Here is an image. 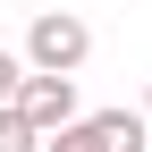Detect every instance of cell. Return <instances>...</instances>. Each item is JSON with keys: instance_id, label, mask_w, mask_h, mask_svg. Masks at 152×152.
Masks as SVG:
<instances>
[{"instance_id": "1", "label": "cell", "mask_w": 152, "mask_h": 152, "mask_svg": "<svg viewBox=\"0 0 152 152\" xmlns=\"http://www.w3.org/2000/svg\"><path fill=\"white\" fill-rule=\"evenodd\" d=\"M85 59H93V26H85L76 9H42V17L26 26V68H34V76H76Z\"/></svg>"}, {"instance_id": "7", "label": "cell", "mask_w": 152, "mask_h": 152, "mask_svg": "<svg viewBox=\"0 0 152 152\" xmlns=\"http://www.w3.org/2000/svg\"><path fill=\"white\" fill-rule=\"evenodd\" d=\"M144 118H152V93H144Z\"/></svg>"}, {"instance_id": "6", "label": "cell", "mask_w": 152, "mask_h": 152, "mask_svg": "<svg viewBox=\"0 0 152 152\" xmlns=\"http://www.w3.org/2000/svg\"><path fill=\"white\" fill-rule=\"evenodd\" d=\"M42 152H110V144H102V127H93V118H76L68 135H51Z\"/></svg>"}, {"instance_id": "2", "label": "cell", "mask_w": 152, "mask_h": 152, "mask_svg": "<svg viewBox=\"0 0 152 152\" xmlns=\"http://www.w3.org/2000/svg\"><path fill=\"white\" fill-rule=\"evenodd\" d=\"M17 110H26V127L34 135H68L76 127V76H26V93H17Z\"/></svg>"}, {"instance_id": "3", "label": "cell", "mask_w": 152, "mask_h": 152, "mask_svg": "<svg viewBox=\"0 0 152 152\" xmlns=\"http://www.w3.org/2000/svg\"><path fill=\"white\" fill-rule=\"evenodd\" d=\"M93 127H102L110 152H144L152 144V118H144V110H93Z\"/></svg>"}, {"instance_id": "4", "label": "cell", "mask_w": 152, "mask_h": 152, "mask_svg": "<svg viewBox=\"0 0 152 152\" xmlns=\"http://www.w3.org/2000/svg\"><path fill=\"white\" fill-rule=\"evenodd\" d=\"M26 51H0V110H17V93H26Z\"/></svg>"}, {"instance_id": "5", "label": "cell", "mask_w": 152, "mask_h": 152, "mask_svg": "<svg viewBox=\"0 0 152 152\" xmlns=\"http://www.w3.org/2000/svg\"><path fill=\"white\" fill-rule=\"evenodd\" d=\"M0 152H42V135L26 127V110H0Z\"/></svg>"}]
</instances>
